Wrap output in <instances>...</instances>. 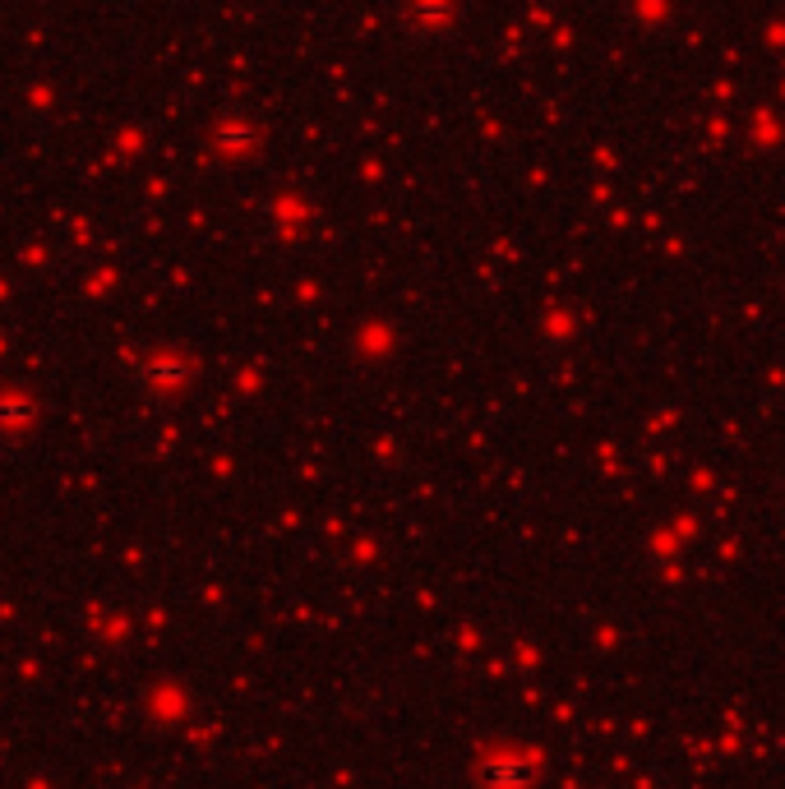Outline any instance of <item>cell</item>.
I'll use <instances>...</instances> for the list:
<instances>
[{
	"label": "cell",
	"mask_w": 785,
	"mask_h": 789,
	"mask_svg": "<svg viewBox=\"0 0 785 789\" xmlns=\"http://www.w3.org/2000/svg\"><path fill=\"white\" fill-rule=\"evenodd\" d=\"M527 780H531V771H527L522 757H513V752L485 757V767H481V776H477L481 789H527Z\"/></svg>",
	"instance_id": "6da1fadb"
},
{
	"label": "cell",
	"mask_w": 785,
	"mask_h": 789,
	"mask_svg": "<svg viewBox=\"0 0 785 789\" xmlns=\"http://www.w3.org/2000/svg\"><path fill=\"white\" fill-rule=\"evenodd\" d=\"M28 425V402L23 397H0V438L19 434Z\"/></svg>",
	"instance_id": "7a4b0ae2"
},
{
	"label": "cell",
	"mask_w": 785,
	"mask_h": 789,
	"mask_svg": "<svg viewBox=\"0 0 785 789\" xmlns=\"http://www.w3.org/2000/svg\"><path fill=\"white\" fill-rule=\"evenodd\" d=\"M144 374L153 378V388H167V384H180V374H185V369H180L176 361H153Z\"/></svg>",
	"instance_id": "3957f363"
}]
</instances>
